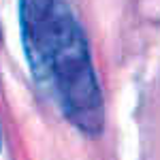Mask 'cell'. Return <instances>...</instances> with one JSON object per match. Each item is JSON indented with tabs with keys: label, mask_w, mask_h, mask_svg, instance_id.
Masks as SVG:
<instances>
[{
	"label": "cell",
	"mask_w": 160,
	"mask_h": 160,
	"mask_svg": "<svg viewBox=\"0 0 160 160\" xmlns=\"http://www.w3.org/2000/svg\"><path fill=\"white\" fill-rule=\"evenodd\" d=\"M0 148H2V132H0Z\"/></svg>",
	"instance_id": "7a4b0ae2"
},
{
	"label": "cell",
	"mask_w": 160,
	"mask_h": 160,
	"mask_svg": "<svg viewBox=\"0 0 160 160\" xmlns=\"http://www.w3.org/2000/svg\"><path fill=\"white\" fill-rule=\"evenodd\" d=\"M19 30L38 88L71 126L98 137L105 128V98L90 43L71 0H19Z\"/></svg>",
	"instance_id": "6da1fadb"
}]
</instances>
